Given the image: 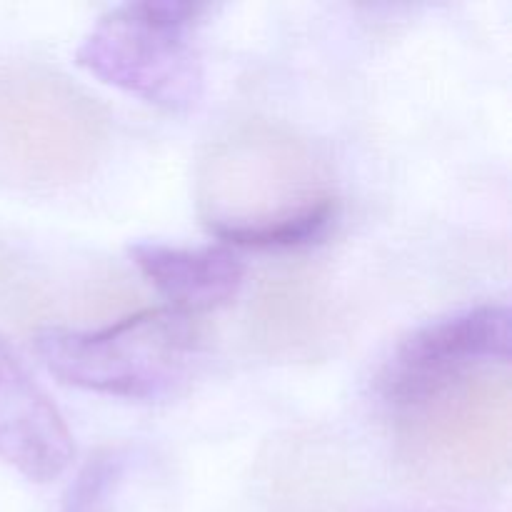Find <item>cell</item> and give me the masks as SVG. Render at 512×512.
<instances>
[{
  "label": "cell",
  "mask_w": 512,
  "mask_h": 512,
  "mask_svg": "<svg viewBox=\"0 0 512 512\" xmlns=\"http://www.w3.org/2000/svg\"><path fill=\"white\" fill-rule=\"evenodd\" d=\"M35 353L65 385L110 398L158 400L188 378L198 330L190 315L148 308L98 330H40Z\"/></svg>",
  "instance_id": "cell-1"
},
{
  "label": "cell",
  "mask_w": 512,
  "mask_h": 512,
  "mask_svg": "<svg viewBox=\"0 0 512 512\" xmlns=\"http://www.w3.org/2000/svg\"><path fill=\"white\" fill-rule=\"evenodd\" d=\"M208 5L143 0L108 10L75 50L80 68L103 83L170 113L203 95V60L195 25Z\"/></svg>",
  "instance_id": "cell-2"
},
{
  "label": "cell",
  "mask_w": 512,
  "mask_h": 512,
  "mask_svg": "<svg viewBox=\"0 0 512 512\" xmlns=\"http://www.w3.org/2000/svg\"><path fill=\"white\" fill-rule=\"evenodd\" d=\"M510 358V310L475 305L415 330L383 375L385 398L403 408L425 405L453 388L473 365Z\"/></svg>",
  "instance_id": "cell-3"
},
{
  "label": "cell",
  "mask_w": 512,
  "mask_h": 512,
  "mask_svg": "<svg viewBox=\"0 0 512 512\" xmlns=\"http://www.w3.org/2000/svg\"><path fill=\"white\" fill-rule=\"evenodd\" d=\"M73 455L63 413L0 335V460L33 483H50Z\"/></svg>",
  "instance_id": "cell-4"
},
{
  "label": "cell",
  "mask_w": 512,
  "mask_h": 512,
  "mask_svg": "<svg viewBox=\"0 0 512 512\" xmlns=\"http://www.w3.org/2000/svg\"><path fill=\"white\" fill-rule=\"evenodd\" d=\"M130 260L148 283L183 315L213 313L238 295L245 265L230 245H188L143 240L130 245Z\"/></svg>",
  "instance_id": "cell-5"
},
{
  "label": "cell",
  "mask_w": 512,
  "mask_h": 512,
  "mask_svg": "<svg viewBox=\"0 0 512 512\" xmlns=\"http://www.w3.org/2000/svg\"><path fill=\"white\" fill-rule=\"evenodd\" d=\"M338 218V203L333 195H320L305 208L283 218L268 220L253 228H215L218 240L230 248H253V250H295L305 245L318 243L328 235Z\"/></svg>",
  "instance_id": "cell-6"
},
{
  "label": "cell",
  "mask_w": 512,
  "mask_h": 512,
  "mask_svg": "<svg viewBox=\"0 0 512 512\" xmlns=\"http://www.w3.org/2000/svg\"><path fill=\"white\" fill-rule=\"evenodd\" d=\"M123 478V455L103 450L85 463L65 495L63 512H110Z\"/></svg>",
  "instance_id": "cell-7"
}]
</instances>
